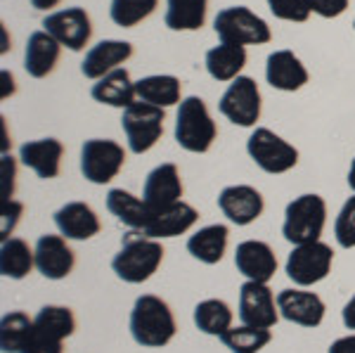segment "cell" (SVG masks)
<instances>
[{
    "label": "cell",
    "mask_w": 355,
    "mask_h": 353,
    "mask_svg": "<svg viewBox=\"0 0 355 353\" xmlns=\"http://www.w3.org/2000/svg\"><path fill=\"white\" fill-rule=\"evenodd\" d=\"M220 341L225 344V349H230V353H259L272 341V332L266 327L239 325L227 329Z\"/></svg>",
    "instance_id": "836d02e7"
},
{
    "label": "cell",
    "mask_w": 355,
    "mask_h": 353,
    "mask_svg": "<svg viewBox=\"0 0 355 353\" xmlns=\"http://www.w3.org/2000/svg\"><path fill=\"white\" fill-rule=\"evenodd\" d=\"M142 199L150 204L152 212L182 202V180L175 164H159L157 169H152L147 173L145 187H142Z\"/></svg>",
    "instance_id": "e0dca14e"
},
{
    "label": "cell",
    "mask_w": 355,
    "mask_h": 353,
    "mask_svg": "<svg viewBox=\"0 0 355 353\" xmlns=\"http://www.w3.org/2000/svg\"><path fill=\"white\" fill-rule=\"evenodd\" d=\"M55 225L60 235L67 240H93L97 232L102 230L100 216L93 212V207L85 202H67L55 212Z\"/></svg>",
    "instance_id": "ac0fdd59"
},
{
    "label": "cell",
    "mask_w": 355,
    "mask_h": 353,
    "mask_svg": "<svg viewBox=\"0 0 355 353\" xmlns=\"http://www.w3.org/2000/svg\"><path fill=\"white\" fill-rule=\"evenodd\" d=\"M268 8L277 19L284 21H308L311 17V0H268Z\"/></svg>",
    "instance_id": "8d00e7d4"
},
{
    "label": "cell",
    "mask_w": 355,
    "mask_h": 353,
    "mask_svg": "<svg viewBox=\"0 0 355 353\" xmlns=\"http://www.w3.org/2000/svg\"><path fill=\"white\" fill-rule=\"evenodd\" d=\"M125 164V150L116 140L93 138L81 147V173L93 185H107L121 173Z\"/></svg>",
    "instance_id": "9c48e42d"
},
{
    "label": "cell",
    "mask_w": 355,
    "mask_h": 353,
    "mask_svg": "<svg viewBox=\"0 0 355 353\" xmlns=\"http://www.w3.org/2000/svg\"><path fill=\"white\" fill-rule=\"evenodd\" d=\"M62 157H64V145L57 138H41L24 142L19 147V159L26 169H31L38 178L53 180L60 175Z\"/></svg>",
    "instance_id": "44dd1931"
},
{
    "label": "cell",
    "mask_w": 355,
    "mask_h": 353,
    "mask_svg": "<svg viewBox=\"0 0 355 353\" xmlns=\"http://www.w3.org/2000/svg\"><path fill=\"white\" fill-rule=\"evenodd\" d=\"M33 252H36V270L48 280H64L76 266V254L67 244L64 235H41Z\"/></svg>",
    "instance_id": "4fadbf2b"
},
{
    "label": "cell",
    "mask_w": 355,
    "mask_h": 353,
    "mask_svg": "<svg viewBox=\"0 0 355 353\" xmlns=\"http://www.w3.org/2000/svg\"><path fill=\"white\" fill-rule=\"evenodd\" d=\"M341 320H343V325H346L348 329H355V294L346 301V306H343Z\"/></svg>",
    "instance_id": "7bdbcfd3"
},
{
    "label": "cell",
    "mask_w": 355,
    "mask_h": 353,
    "mask_svg": "<svg viewBox=\"0 0 355 353\" xmlns=\"http://www.w3.org/2000/svg\"><path fill=\"white\" fill-rule=\"evenodd\" d=\"M227 240H230V230L223 223H214L199 227L194 235H190L187 240V252H190L192 259L202 261L206 266H216L223 261L227 249Z\"/></svg>",
    "instance_id": "d4e9b609"
},
{
    "label": "cell",
    "mask_w": 355,
    "mask_h": 353,
    "mask_svg": "<svg viewBox=\"0 0 355 353\" xmlns=\"http://www.w3.org/2000/svg\"><path fill=\"white\" fill-rule=\"evenodd\" d=\"M353 26H355V21H353Z\"/></svg>",
    "instance_id": "bcb514c9"
},
{
    "label": "cell",
    "mask_w": 355,
    "mask_h": 353,
    "mask_svg": "<svg viewBox=\"0 0 355 353\" xmlns=\"http://www.w3.org/2000/svg\"><path fill=\"white\" fill-rule=\"evenodd\" d=\"M246 67V48L244 45L220 43L206 53V71L211 74L214 81L227 83L242 76V69Z\"/></svg>",
    "instance_id": "83f0119b"
},
{
    "label": "cell",
    "mask_w": 355,
    "mask_h": 353,
    "mask_svg": "<svg viewBox=\"0 0 355 353\" xmlns=\"http://www.w3.org/2000/svg\"><path fill=\"white\" fill-rule=\"evenodd\" d=\"M43 31H48L62 48L81 53L93 36V21L83 8H67L43 19Z\"/></svg>",
    "instance_id": "7c38bea8"
},
{
    "label": "cell",
    "mask_w": 355,
    "mask_h": 353,
    "mask_svg": "<svg viewBox=\"0 0 355 353\" xmlns=\"http://www.w3.org/2000/svg\"><path fill=\"white\" fill-rule=\"evenodd\" d=\"M107 209L128 230H145L154 214L145 199L135 197L133 192L123 190V187H114L107 192Z\"/></svg>",
    "instance_id": "603a6c76"
},
{
    "label": "cell",
    "mask_w": 355,
    "mask_h": 353,
    "mask_svg": "<svg viewBox=\"0 0 355 353\" xmlns=\"http://www.w3.org/2000/svg\"><path fill=\"white\" fill-rule=\"evenodd\" d=\"M348 185H351V190L355 192V159L351 162V169H348Z\"/></svg>",
    "instance_id": "f6af8a7d"
},
{
    "label": "cell",
    "mask_w": 355,
    "mask_h": 353,
    "mask_svg": "<svg viewBox=\"0 0 355 353\" xmlns=\"http://www.w3.org/2000/svg\"><path fill=\"white\" fill-rule=\"evenodd\" d=\"M331 264H334V252L324 242L299 244L291 249L284 264V273L296 287H313L322 282L329 275Z\"/></svg>",
    "instance_id": "ba28073f"
},
{
    "label": "cell",
    "mask_w": 355,
    "mask_h": 353,
    "mask_svg": "<svg viewBox=\"0 0 355 353\" xmlns=\"http://www.w3.org/2000/svg\"><path fill=\"white\" fill-rule=\"evenodd\" d=\"M130 57H133V45L128 41H100L85 53L81 74L90 81H100L102 76L119 69Z\"/></svg>",
    "instance_id": "ffe728a7"
},
{
    "label": "cell",
    "mask_w": 355,
    "mask_h": 353,
    "mask_svg": "<svg viewBox=\"0 0 355 353\" xmlns=\"http://www.w3.org/2000/svg\"><path fill=\"white\" fill-rule=\"evenodd\" d=\"M351 0H311V10L315 15L324 17V19H336L346 12Z\"/></svg>",
    "instance_id": "f35d334b"
},
{
    "label": "cell",
    "mask_w": 355,
    "mask_h": 353,
    "mask_svg": "<svg viewBox=\"0 0 355 353\" xmlns=\"http://www.w3.org/2000/svg\"><path fill=\"white\" fill-rule=\"evenodd\" d=\"M62 45L50 36L48 31H33L28 36L26 53H24V69L31 78H45L55 71L60 62Z\"/></svg>",
    "instance_id": "cb8c5ba5"
},
{
    "label": "cell",
    "mask_w": 355,
    "mask_h": 353,
    "mask_svg": "<svg viewBox=\"0 0 355 353\" xmlns=\"http://www.w3.org/2000/svg\"><path fill=\"white\" fill-rule=\"evenodd\" d=\"M327 223V202L320 195H301L291 199L284 209L282 235L294 247L320 242Z\"/></svg>",
    "instance_id": "277c9868"
},
{
    "label": "cell",
    "mask_w": 355,
    "mask_h": 353,
    "mask_svg": "<svg viewBox=\"0 0 355 353\" xmlns=\"http://www.w3.org/2000/svg\"><path fill=\"white\" fill-rule=\"evenodd\" d=\"M180 78L171 76V74H154V76H145L140 81H135V98L140 102H147V105L162 107V110L180 105Z\"/></svg>",
    "instance_id": "4316f807"
},
{
    "label": "cell",
    "mask_w": 355,
    "mask_h": 353,
    "mask_svg": "<svg viewBox=\"0 0 355 353\" xmlns=\"http://www.w3.org/2000/svg\"><path fill=\"white\" fill-rule=\"evenodd\" d=\"M128 327L135 344L145 346V349H162L178 332L171 306L162 297H154V294H142V297L135 299Z\"/></svg>",
    "instance_id": "7a4b0ae2"
},
{
    "label": "cell",
    "mask_w": 355,
    "mask_h": 353,
    "mask_svg": "<svg viewBox=\"0 0 355 353\" xmlns=\"http://www.w3.org/2000/svg\"><path fill=\"white\" fill-rule=\"evenodd\" d=\"M246 152L254 164L266 173H287L299 164V150L270 128H256L246 140Z\"/></svg>",
    "instance_id": "52a82bcc"
},
{
    "label": "cell",
    "mask_w": 355,
    "mask_h": 353,
    "mask_svg": "<svg viewBox=\"0 0 355 353\" xmlns=\"http://www.w3.org/2000/svg\"><path fill=\"white\" fill-rule=\"evenodd\" d=\"M234 266L246 280L270 282L277 273V256L272 247L261 240H244L237 244L234 252Z\"/></svg>",
    "instance_id": "2e32d148"
},
{
    "label": "cell",
    "mask_w": 355,
    "mask_h": 353,
    "mask_svg": "<svg viewBox=\"0 0 355 353\" xmlns=\"http://www.w3.org/2000/svg\"><path fill=\"white\" fill-rule=\"evenodd\" d=\"M0 169H3V202H10L15 195V178H17V164L10 155H3V162H0Z\"/></svg>",
    "instance_id": "ab89813d"
},
{
    "label": "cell",
    "mask_w": 355,
    "mask_h": 353,
    "mask_svg": "<svg viewBox=\"0 0 355 353\" xmlns=\"http://www.w3.org/2000/svg\"><path fill=\"white\" fill-rule=\"evenodd\" d=\"M266 81L275 90L294 93L308 83V69L291 50H275L266 62Z\"/></svg>",
    "instance_id": "7402d4cb"
},
{
    "label": "cell",
    "mask_w": 355,
    "mask_h": 353,
    "mask_svg": "<svg viewBox=\"0 0 355 353\" xmlns=\"http://www.w3.org/2000/svg\"><path fill=\"white\" fill-rule=\"evenodd\" d=\"M218 110L234 126L251 128L261 119V90L251 76H237L223 93Z\"/></svg>",
    "instance_id": "30bf717a"
},
{
    "label": "cell",
    "mask_w": 355,
    "mask_h": 353,
    "mask_svg": "<svg viewBox=\"0 0 355 353\" xmlns=\"http://www.w3.org/2000/svg\"><path fill=\"white\" fill-rule=\"evenodd\" d=\"M329 353H355V334L339 337L329 346Z\"/></svg>",
    "instance_id": "b9f144b4"
},
{
    "label": "cell",
    "mask_w": 355,
    "mask_h": 353,
    "mask_svg": "<svg viewBox=\"0 0 355 353\" xmlns=\"http://www.w3.org/2000/svg\"><path fill=\"white\" fill-rule=\"evenodd\" d=\"M218 209L230 223L251 225L261 218L266 202L263 195L251 185H227L218 195Z\"/></svg>",
    "instance_id": "5bb4252c"
},
{
    "label": "cell",
    "mask_w": 355,
    "mask_h": 353,
    "mask_svg": "<svg viewBox=\"0 0 355 353\" xmlns=\"http://www.w3.org/2000/svg\"><path fill=\"white\" fill-rule=\"evenodd\" d=\"M90 95H93V100L100 102V105L119 107V110H125V107L137 102L135 83L130 81V74L128 69H123V67H119V69L110 71L107 76H102L100 81H95Z\"/></svg>",
    "instance_id": "484cf974"
},
{
    "label": "cell",
    "mask_w": 355,
    "mask_h": 353,
    "mask_svg": "<svg viewBox=\"0 0 355 353\" xmlns=\"http://www.w3.org/2000/svg\"><path fill=\"white\" fill-rule=\"evenodd\" d=\"M157 5L159 0H112L110 17L116 26L133 28L145 21L157 10Z\"/></svg>",
    "instance_id": "e575fe53"
},
{
    "label": "cell",
    "mask_w": 355,
    "mask_h": 353,
    "mask_svg": "<svg viewBox=\"0 0 355 353\" xmlns=\"http://www.w3.org/2000/svg\"><path fill=\"white\" fill-rule=\"evenodd\" d=\"M218 138V126L211 119L209 107L202 98L190 95L180 102L175 117V142L185 152L204 155L211 150L214 140Z\"/></svg>",
    "instance_id": "3957f363"
},
{
    "label": "cell",
    "mask_w": 355,
    "mask_h": 353,
    "mask_svg": "<svg viewBox=\"0 0 355 353\" xmlns=\"http://www.w3.org/2000/svg\"><path fill=\"white\" fill-rule=\"evenodd\" d=\"M166 112L162 107L147 105V102H133L121 114V128L128 140V150L133 155L150 152L164 135Z\"/></svg>",
    "instance_id": "8992f818"
},
{
    "label": "cell",
    "mask_w": 355,
    "mask_h": 353,
    "mask_svg": "<svg viewBox=\"0 0 355 353\" xmlns=\"http://www.w3.org/2000/svg\"><path fill=\"white\" fill-rule=\"evenodd\" d=\"M214 28L218 33L220 43L232 45H266L272 38L268 21L256 15L254 10L244 8V5L220 10L214 19Z\"/></svg>",
    "instance_id": "5b68a950"
},
{
    "label": "cell",
    "mask_w": 355,
    "mask_h": 353,
    "mask_svg": "<svg viewBox=\"0 0 355 353\" xmlns=\"http://www.w3.org/2000/svg\"><path fill=\"white\" fill-rule=\"evenodd\" d=\"M36 268V252L21 237L3 240L0 247V273L10 280H24Z\"/></svg>",
    "instance_id": "f1b7e54d"
},
{
    "label": "cell",
    "mask_w": 355,
    "mask_h": 353,
    "mask_svg": "<svg viewBox=\"0 0 355 353\" xmlns=\"http://www.w3.org/2000/svg\"><path fill=\"white\" fill-rule=\"evenodd\" d=\"M232 309L223 299H204L194 306V325L209 337H223L232 327Z\"/></svg>",
    "instance_id": "4dcf8cb0"
},
{
    "label": "cell",
    "mask_w": 355,
    "mask_h": 353,
    "mask_svg": "<svg viewBox=\"0 0 355 353\" xmlns=\"http://www.w3.org/2000/svg\"><path fill=\"white\" fill-rule=\"evenodd\" d=\"M62 344H64V341L45 339V337H38V334L33 332L31 341H28L24 349H21V353H64Z\"/></svg>",
    "instance_id": "60d3db41"
},
{
    "label": "cell",
    "mask_w": 355,
    "mask_h": 353,
    "mask_svg": "<svg viewBox=\"0 0 355 353\" xmlns=\"http://www.w3.org/2000/svg\"><path fill=\"white\" fill-rule=\"evenodd\" d=\"M164 264V247L159 240L142 235L140 230H128L121 240V249L112 259V270L119 280L128 284L147 282Z\"/></svg>",
    "instance_id": "6da1fadb"
},
{
    "label": "cell",
    "mask_w": 355,
    "mask_h": 353,
    "mask_svg": "<svg viewBox=\"0 0 355 353\" xmlns=\"http://www.w3.org/2000/svg\"><path fill=\"white\" fill-rule=\"evenodd\" d=\"M33 332L38 337L64 341L76 332V318L67 306H43L38 316L33 318Z\"/></svg>",
    "instance_id": "f546056e"
},
{
    "label": "cell",
    "mask_w": 355,
    "mask_h": 353,
    "mask_svg": "<svg viewBox=\"0 0 355 353\" xmlns=\"http://www.w3.org/2000/svg\"><path fill=\"white\" fill-rule=\"evenodd\" d=\"M21 214H24V207L15 199L10 202H3V209H0V240H10L12 230L19 223Z\"/></svg>",
    "instance_id": "74e56055"
},
{
    "label": "cell",
    "mask_w": 355,
    "mask_h": 353,
    "mask_svg": "<svg viewBox=\"0 0 355 353\" xmlns=\"http://www.w3.org/2000/svg\"><path fill=\"white\" fill-rule=\"evenodd\" d=\"M279 318L282 316H279L277 297L268 287V282L246 280L239 287V320H242V325L270 329L277 325Z\"/></svg>",
    "instance_id": "8fae6325"
},
{
    "label": "cell",
    "mask_w": 355,
    "mask_h": 353,
    "mask_svg": "<svg viewBox=\"0 0 355 353\" xmlns=\"http://www.w3.org/2000/svg\"><path fill=\"white\" fill-rule=\"evenodd\" d=\"M199 221V212L187 202H175L166 209H157L152 214V221L147 223L142 235L152 237V240H168L187 232Z\"/></svg>",
    "instance_id": "d6986e66"
},
{
    "label": "cell",
    "mask_w": 355,
    "mask_h": 353,
    "mask_svg": "<svg viewBox=\"0 0 355 353\" xmlns=\"http://www.w3.org/2000/svg\"><path fill=\"white\" fill-rule=\"evenodd\" d=\"M166 26L171 31H197L206 21L209 0H166Z\"/></svg>",
    "instance_id": "1f68e13d"
},
{
    "label": "cell",
    "mask_w": 355,
    "mask_h": 353,
    "mask_svg": "<svg viewBox=\"0 0 355 353\" xmlns=\"http://www.w3.org/2000/svg\"><path fill=\"white\" fill-rule=\"evenodd\" d=\"M28 3H31L33 10H53L62 3V0H28Z\"/></svg>",
    "instance_id": "ee69618b"
},
{
    "label": "cell",
    "mask_w": 355,
    "mask_h": 353,
    "mask_svg": "<svg viewBox=\"0 0 355 353\" xmlns=\"http://www.w3.org/2000/svg\"><path fill=\"white\" fill-rule=\"evenodd\" d=\"M33 337V318L24 311H10L0 320V351L21 353V349Z\"/></svg>",
    "instance_id": "d6a6232c"
},
{
    "label": "cell",
    "mask_w": 355,
    "mask_h": 353,
    "mask_svg": "<svg viewBox=\"0 0 355 353\" xmlns=\"http://www.w3.org/2000/svg\"><path fill=\"white\" fill-rule=\"evenodd\" d=\"M334 237L343 249L355 247V195L346 199L339 216L334 221Z\"/></svg>",
    "instance_id": "d590c367"
},
{
    "label": "cell",
    "mask_w": 355,
    "mask_h": 353,
    "mask_svg": "<svg viewBox=\"0 0 355 353\" xmlns=\"http://www.w3.org/2000/svg\"><path fill=\"white\" fill-rule=\"evenodd\" d=\"M279 316L301 327H318L324 320V301L306 289H282L277 294Z\"/></svg>",
    "instance_id": "9a60e30c"
}]
</instances>
